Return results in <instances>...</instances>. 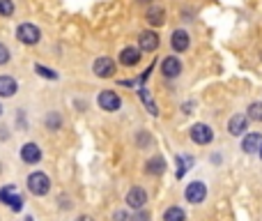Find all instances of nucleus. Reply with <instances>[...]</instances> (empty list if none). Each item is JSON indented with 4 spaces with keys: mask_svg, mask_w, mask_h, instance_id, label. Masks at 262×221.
<instances>
[{
    "mask_svg": "<svg viewBox=\"0 0 262 221\" xmlns=\"http://www.w3.org/2000/svg\"><path fill=\"white\" fill-rule=\"evenodd\" d=\"M113 221H133V216L127 210H115L113 212Z\"/></svg>",
    "mask_w": 262,
    "mask_h": 221,
    "instance_id": "nucleus-26",
    "label": "nucleus"
},
{
    "mask_svg": "<svg viewBox=\"0 0 262 221\" xmlns=\"http://www.w3.org/2000/svg\"><path fill=\"white\" fill-rule=\"evenodd\" d=\"M138 49L145 51V53H152V51L159 49V35L154 30H145L138 37Z\"/></svg>",
    "mask_w": 262,
    "mask_h": 221,
    "instance_id": "nucleus-8",
    "label": "nucleus"
},
{
    "mask_svg": "<svg viewBox=\"0 0 262 221\" xmlns=\"http://www.w3.org/2000/svg\"><path fill=\"white\" fill-rule=\"evenodd\" d=\"M7 62H9V49L3 44V41H0V67H3V64H7Z\"/></svg>",
    "mask_w": 262,
    "mask_h": 221,
    "instance_id": "nucleus-27",
    "label": "nucleus"
},
{
    "mask_svg": "<svg viewBox=\"0 0 262 221\" xmlns=\"http://www.w3.org/2000/svg\"><path fill=\"white\" fill-rule=\"evenodd\" d=\"M133 221H150V212H145V210H138V214L133 216Z\"/></svg>",
    "mask_w": 262,
    "mask_h": 221,
    "instance_id": "nucleus-29",
    "label": "nucleus"
},
{
    "mask_svg": "<svg viewBox=\"0 0 262 221\" xmlns=\"http://www.w3.org/2000/svg\"><path fill=\"white\" fill-rule=\"evenodd\" d=\"M12 14H14L12 0H0V16H12Z\"/></svg>",
    "mask_w": 262,
    "mask_h": 221,
    "instance_id": "nucleus-24",
    "label": "nucleus"
},
{
    "mask_svg": "<svg viewBox=\"0 0 262 221\" xmlns=\"http://www.w3.org/2000/svg\"><path fill=\"white\" fill-rule=\"evenodd\" d=\"M145 18H147V23H150V26H154V28L163 26V23H165V9L161 7V5H152V7L147 9Z\"/></svg>",
    "mask_w": 262,
    "mask_h": 221,
    "instance_id": "nucleus-15",
    "label": "nucleus"
},
{
    "mask_svg": "<svg viewBox=\"0 0 262 221\" xmlns=\"http://www.w3.org/2000/svg\"><path fill=\"white\" fill-rule=\"evenodd\" d=\"M76 221H94V219H92V216H87V214H81Z\"/></svg>",
    "mask_w": 262,
    "mask_h": 221,
    "instance_id": "nucleus-31",
    "label": "nucleus"
},
{
    "mask_svg": "<svg viewBox=\"0 0 262 221\" xmlns=\"http://www.w3.org/2000/svg\"><path fill=\"white\" fill-rule=\"evenodd\" d=\"M188 136H191V141L198 143V145H207V143H211V138H214V131H211L209 124L198 122L188 129Z\"/></svg>",
    "mask_w": 262,
    "mask_h": 221,
    "instance_id": "nucleus-5",
    "label": "nucleus"
},
{
    "mask_svg": "<svg viewBox=\"0 0 262 221\" xmlns=\"http://www.w3.org/2000/svg\"><path fill=\"white\" fill-rule=\"evenodd\" d=\"M184 198H186V203H191V205H200V203L207 198V187H205V182L196 180V182L186 184V189H184Z\"/></svg>",
    "mask_w": 262,
    "mask_h": 221,
    "instance_id": "nucleus-3",
    "label": "nucleus"
},
{
    "mask_svg": "<svg viewBox=\"0 0 262 221\" xmlns=\"http://www.w3.org/2000/svg\"><path fill=\"white\" fill-rule=\"evenodd\" d=\"M5 113V108H3V104H0V115H3Z\"/></svg>",
    "mask_w": 262,
    "mask_h": 221,
    "instance_id": "nucleus-32",
    "label": "nucleus"
},
{
    "mask_svg": "<svg viewBox=\"0 0 262 221\" xmlns=\"http://www.w3.org/2000/svg\"><path fill=\"white\" fill-rule=\"evenodd\" d=\"M21 159L30 166L39 164L41 161V147L37 145V143H26V145L21 147Z\"/></svg>",
    "mask_w": 262,
    "mask_h": 221,
    "instance_id": "nucleus-10",
    "label": "nucleus"
},
{
    "mask_svg": "<svg viewBox=\"0 0 262 221\" xmlns=\"http://www.w3.org/2000/svg\"><path fill=\"white\" fill-rule=\"evenodd\" d=\"M147 203V191L142 187H131L127 191V205L131 210H142Z\"/></svg>",
    "mask_w": 262,
    "mask_h": 221,
    "instance_id": "nucleus-6",
    "label": "nucleus"
},
{
    "mask_svg": "<svg viewBox=\"0 0 262 221\" xmlns=\"http://www.w3.org/2000/svg\"><path fill=\"white\" fill-rule=\"evenodd\" d=\"M120 62H122L124 67H136V64L140 62V49H136V46L122 49L120 51Z\"/></svg>",
    "mask_w": 262,
    "mask_h": 221,
    "instance_id": "nucleus-13",
    "label": "nucleus"
},
{
    "mask_svg": "<svg viewBox=\"0 0 262 221\" xmlns=\"http://www.w3.org/2000/svg\"><path fill=\"white\" fill-rule=\"evenodd\" d=\"M16 37L21 44L35 46V44H39V39H41V30L35 23H21V26L16 28Z\"/></svg>",
    "mask_w": 262,
    "mask_h": 221,
    "instance_id": "nucleus-2",
    "label": "nucleus"
},
{
    "mask_svg": "<svg viewBox=\"0 0 262 221\" xmlns=\"http://www.w3.org/2000/svg\"><path fill=\"white\" fill-rule=\"evenodd\" d=\"M16 187L14 184H7V187L0 189V203H5V205H12V201L16 198Z\"/></svg>",
    "mask_w": 262,
    "mask_h": 221,
    "instance_id": "nucleus-21",
    "label": "nucleus"
},
{
    "mask_svg": "<svg viewBox=\"0 0 262 221\" xmlns=\"http://www.w3.org/2000/svg\"><path fill=\"white\" fill-rule=\"evenodd\" d=\"M163 221H186V212H184L182 207L173 205L163 212Z\"/></svg>",
    "mask_w": 262,
    "mask_h": 221,
    "instance_id": "nucleus-18",
    "label": "nucleus"
},
{
    "mask_svg": "<svg viewBox=\"0 0 262 221\" xmlns=\"http://www.w3.org/2000/svg\"><path fill=\"white\" fill-rule=\"evenodd\" d=\"M246 129H248V115L246 113H237V115H232V118H230L228 131L232 134V136H244V134H246Z\"/></svg>",
    "mask_w": 262,
    "mask_h": 221,
    "instance_id": "nucleus-9",
    "label": "nucleus"
},
{
    "mask_svg": "<svg viewBox=\"0 0 262 221\" xmlns=\"http://www.w3.org/2000/svg\"><path fill=\"white\" fill-rule=\"evenodd\" d=\"M246 115H248V120H253V122H262V101H253V104L248 106Z\"/></svg>",
    "mask_w": 262,
    "mask_h": 221,
    "instance_id": "nucleus-22",
    "label": "nucleus"
},
{
    "mask_svg": "<svg viewBox=\"0 0 262 221\" xmlns=\"http://www.w3.org/2000/svg\"><path fill=\"white\" fill-rule=\"evenodd\" d=\"M9 207H12L14 212H21V210H23V198H21V196H16V198L12 201V205H9Z\"/></svg>",
    "mask_w": 262,
    "mask_h": 221,
    "instance_id": "nucleus-28",
    "label": "nucleus"
},
{
    "mask_svg": "<svg viewBox=\"0 0 262 221\" xmlns=\"http://www.w3.org/2000/svg\"><path fill=\"white\" fill-rule=\"evenodd\" d=\"M46 129H51V131H58L60 127H62V115L58 113V110H51L49 115H46Z\"/></svg>",
    "mask_w": 262,
    "mask_h": 221,
    "instance_id": "nucleus-19",
    "label": "nucleus"
},
{
    "mask_svg": "<svg viewBox=\"0 0 262 221\" xmlns=\"http://www.w3.org/2000/svg\"><path fill=\"white\" fill-rule=\"evenodd\" d=\"M26 184H28V191H30L32 196H37V198L46 196V193L51 191V180H49V175L41 173V170H35V173L28 175Z\"/></svg>",
    "mask_w": 262,
    "mask_h": 221,
    "instance_id": "nucleus-1",
    "label": "nucleus"
},
{
    "mask_svg": "<svg viewBox=\"0 0 262 221\" xmlns=\"http://www.w3.org/2000/svg\"><path fill=\"white\" fill-rule=\"evenodd\" d=\"M188 44H191V37H188L186 30H175L173 35H170V46H173V51H177V53H184V51L188 49Z\"/></svg>",
    "mask_w": 262,
    "mask_h": 221,
    "instance_id": "nucleus-12",
    "label": "nucleus"
},
{
    "mask_svg": "<svg viewBox=\"0 0 262 221\" xmlns=\"http://www.w3.org/2000/svg\"><path fill=\"white\" fill-rule=\"evenodd\" d=\"M92 72H94L99 78H110L115 74V62L110 58H106V55H101V58L94 60V64H92Z\"/></svg>",
    "mask_w": 262,
    "mask_h": 221,
    "instance_id": "nucleus-7",
    "label": "nucleus"
},
{
    "mask_svg": "<svg viewBox=\"0 0 262 221\" xmlns=\"http://www.w3.org/2000/svg\"><path fill=\"white\" fill-rule=\"evenodd\" d=\"M262 147V136L260 134H246L242 141V150L246 152V154H255V152H260Z\"/></svg>",
    "mask_w": 262,
    "mask_h": 221,
    "instance_id": "nucleus-16",
    "label": "nucleus"
},
{
    "mask_svg": "<svg viewBox=\"0 0 262 221\" xmlns=\"http://www.w3.org/2000/svg\"><path fill=\"white\" fill-rule=\"evenodd\" d=\"M97 104H99L101 110H108V113H115L122 106V99L117 97V92L113 90H101L99 97H97Z\"/></svg>",
    "mask_w": 262,
    "mask_h": 221,
    "instance_id": "nucleus-4",
    "label": "nucleus"
},
{
    "mask_svg": "<svg viewBox=\"0 0 262 221\" xmlns=\"http://www.w3.org/2000/svg\"><path fill=\"white\" fill-rule=\"evenodd\" d=\"M136 143H138V147H150L154 141H152V136H150L147 131H140V134L136 136Z\"/></svg>",
    "mask_w": 262,
    "mask_h": 221,
    "instance_id": "nucleus-25",
    "label": "nucleus"
},
{
    "mask_svg": "<svg viewBox=\"0 0 262 221\" xmlns=\"http://www.w3.org/2000/svg\"><path fill=\"white\" fill-rule=\"evenodd\" d=\"M161 74H163L165 78H175L182 74V62H179L175 55H168V58L161 62Z\"/></svg>",
    "mask_w": 262,
    "mask_h": 221,
    "instance_id": "nucleus-11",
    "label": "nucleus"
},
{
    "mask_svg": "<svg viewBox=\"0 0 262 221\" xmlns=\"http://www.w3.org/2000/svg\"><path fill=\"white\" fill-rule=\"evenodd\" d=\"M145 173L147 175H161V173H165V159H163V157H152V159L145 164Z\"/></svg>",
    "mask_w": 262,
    "mask_h": 221,
    "instance_id": "nucleus-17",
    "label": "nucleus"
},
{
    "mask_svg": "<svg viewBox=\"0 0 262 221\" xmlns=\"http://www.w3.org/2000/svg\"><path fill=\"white\" fill-rule=\"evenodd\" d=\"M35 72L39 74L41 78H49V81H58V72H53V69H46V67H41V64H35Z\"/></svg>",
    "mask_w": 262,
    "mask_h": 221,
    "instance_id": "nucleus-23",
    "label": "nucleus"
},
{
    "mask_svg": "<svg viewBox=\"0 0 262 221\" xmlns=\"http://www.w3.org/2000/svg\"><path fill=\"white\" fill-rule=\"evenodd\" d=\"M7 136H9V134L5 131V127H0V141H7Z\"/></svg>",
    "mask_w": 262,
    "mask_h": 221,
    "instance_id": "nucleus-30",
    "label": "nucleus"
},
{
    "mask_svg": "<svg viewBox=\"0 0 262 221\" xmlns=\"http://www.w3.org/2000/svg\"><path fill=\"white\" fill-rule=\"evenodd\" d=\"M257 154H260V159H262V147H260V152H257Z\"/></svg>",
    "mask_w": 262,
    "mask_h": 221,
    "instance_id": "nucleus-33",
    "label": "nucleus"
},
{
    "mask_svg": "<svg viewBox=\"0 0 262 221\" xmlns=\"http://www.w3.org/2000/svg\"><path fill=\"white\" fill-rule=\"evenodd\" d=\"M138 97H140V99H142V104L147 106V110H150L152 115H159V108H156L154 99H152V97H150V90H145V87H140V90H138Z\"/></svg>",
    "mask_w": 262,
    "mask_h": 221,
    "instance_id": "nucleus-20",
    "label": "nucleus"
},
{
    "mask_svg": "<svg viewBox=\"0 0 262 221\" xmlns=\"http://www.w3.org/2000/svg\"><path fill=\"white\" fill-rule=\"evenodd\" d=\"M18 90V83L14 76H9V74H3L0 76V97L3 99H7V97H14Z\"/></svg>",
    "mask_w": 262,
    "mask_h": 221,
    "instance_id": "nucleus-14",
    "label": "nucleus"
}]
</instances>
